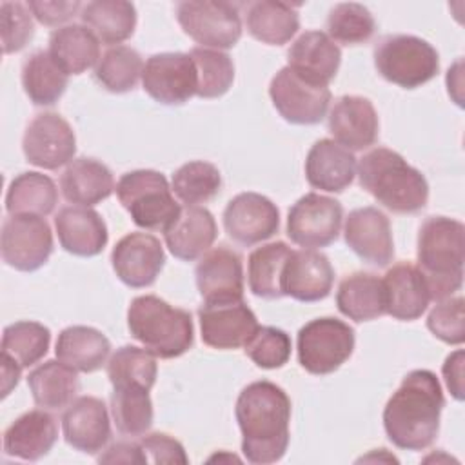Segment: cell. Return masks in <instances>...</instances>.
Instances as JSON below:
<instances>
[{"mask_svg":"<svg viewBox=\"0 0 465 465\" xmlns=\"http://www.w3.org/2000/svg\"><path fill=\"white\" fill-rule=\"evenodd\" d=\"M234 416L242 432V452L256 465L276 463L289 447L291 400L272 381L260 380L242 389Z\"/></svg>","mask_w":465,"mask_h":465,"instance_id":"6da1fadb","label":"cell"},{"mask_svg":"<svg viewBox=\"0 0 465 465\" xmlns=\"http://www.w3.org/2000/svg\"><path fill=\"white\" fill-rule=\"evenodd\" d=\"M445 407L441 385L427 369L411 371L383 409V429L392 445L403 450H423L440 432Z\"/></svg>","mask_w":465,"mask_h":465,"instance_id":"7a4b0ae2","label":"cell"},{"mask_svg":"<svg viewBox=\"0 0 465 465\" xmlns=\"http://www.w3.org/2000/svg\"><path fill=\"white\" fill-rule=\"evenodd\" d=\"M356 174L360 185L392 213L412 214L427 205L425 176L392 149L376 147L365 153L358 162Z\"/></svg>","mask_w":465,"mask_h":465,"instance_id":"3957f363","label":"cell"},{"mask_svg":"<svg viewBox=\"0 0 465 465\" xmlns=\"http://www.w3.org/2000/svg\"><path fill=\"white\" fill-rule=\"evenodd\" d=\"M418 269L430 300H443L461 289L465 227L447 216H429L418 232Z\"/></svg>","mask_w":465,"mask_h":465,"instance_id":"277c9868","label":"cell"},{"mask_svg":"<svg viewBox=\"0 0 465 465\" xmlns=\"http://www.w3.org/2000/svg\"><path fill=\"white\" fill-rule=\"evenodd\" d=\"M127 329L156 358L185 354L194 341L191 312L173 307L154 294L136 296L127 309Z\"/></svg>","mask_w":465,"mask_h":465,"instance_id":"5b68a950","label":"cell"},{"mask_svg":"<svg viewBox=\"0 0 465 465\" xmlns=\"http://www.w3.org/2000/svg\"><path fill=\"white\" fill-rule=\"evenodd\" d=\"M116 196L131 220L149 231H165L180 213L167 178L153 169H136L122 174Z\"/></svg>","mask_w":465,"mask_h":465,"instance_id":"8992f818","label":"cell"},{"mask_svg":"<svg viewBox=\"0 0 465 465\" xmlns=\"http://www.w3.org/2000/svg\"><path fill=\"white\" fill-rule=\"evenodd\" d=\"M372 54L378 73L403 89L421 87L440 69L438 51L414 35H387L376 44Z\"/></svg>","mask_w":465,"mask_h":465,"instance_id":"52a82bcc","label":"cell"},{"mask_svg":"<svg viewBox=\"0 0 465 465\" xmlns=\"http://www.w3.org/2000/svg\"><path fill=\"white\" fill-rule=\"evenodd\" d=\"M354 329L331 316L316 318L298 331V361L316 376L340 369L354 351Z\"/></svg>","mask_w":465,"mask_h":465,"instance_id":"ba28073f","label":"cell"},{"mask_svg":"<svg viewBox=\"0 0 465 465\" xmlns=\"http://www.w3.org/2000/svg\"><path fill=\"white\" fill-rule=\"evenodd\" d=\"M183 33L207 49H231L242 36L238 5L213 0H183L174 5Z\"/></svg>","mask_w":465,"mask_h":465,"instance_id":"9c48e42d","label":"cell"},{"mask_svg":"<svg viewBox=\"0 0 465 465\" xmlns=\"http://www.w3.org/2000/svg\"><path fill=\"white\" fill-rule=\"evenodd\" d=\"M2 260L22 272L40 269L53 252V232L44 216L11 214L2 223Z\"/></svg>","mask_w":465,"mask_h":465,"instance_id":"30bf717a","label":"cell"},{"mask_svg":"<svg viewBox=\"0 0 465 465\" xmlns=\"http://www.w3.org/2000/svg\"><path fill=\"white\" fill-rule=\"evenodd\" d=\"M343 207L338 200L307 193L289 209L287 236L303 249H318L331 245L341 229Z\"/></svg>","mask_w":465,"mask_h":465,"instance_id":"8fae6325","label":"cell"},{"mask_svg":"<svg viewBox=\"0 0 465 465\" xmlns=\"http://www.w3.org/2000/svg\"><path fill=\"white\" fill-rule=\"evenodd\" d=\"M269 96L280 116L296 125L320 124L327 114L331 102L327 85L307 82L287 65L272 76Z\"/></svg>","mask_w":465,"mask_h":465,"instance_id":"7c38bea8","label":"cell"},{"mask_svg":"<svg viewBox=\"0 0 465 465\" xmlns=\"http://www.w3.org/2000/svg\"><path fill=\"white\" fill-rule=\"evenodd\" d=\"M196 67L189 53H156L142 71L143 91L158 104L182 105L196 94Z\"/></svg>","mask_w":465,"mask_h":465,"instance_id":"4fadbf2b","label":"cell"},{"mask_svg":"<svg viewBox=\"0 0 465 465\" xmlns=\"http://www.w3.org/2000/svg\"><path fill=\"white\" fill-rule=\"evenodd\" d=\"M22 151L31 165L54 171L73 162L76 136L69 122L58 113H40L25 127Z\"/></svg>","mask_w":465,"mask_h":465,"instance_id":"5bb4252c","label":"cell"},{"mask_svg":"<svg viewBox=\"0 0 465 465\" xmlns=\"http://www.w3.org/2000/svg\"><path fill=\"white\" fill-rule=\"evenodd\" d=\"M198 320L203 343L220 351L243 347L260 327L243 300L203 302L198 309Z\"/></svg>","mask_w":465,"mask_h":465,"instance_id":"9a60e30c","label":"cell"},{"mask_svg":"<svg viewBox=\"0 0 465 465\" xmlns=\"http://www.w3.org/2000/svg\"><path fill=\"white\" fill-rule=\"evenodd\" d=\"M223 227L236 243L251 247L278 232L280 211L263 194L240 193L223 209Z\"/></svg>","mask_w":465,"mask_h":465,"instance_id":"2e32d148","label":"cell"},{"mask_svg":"<svg viewBox=\"0 0 465 465\" xmlns=\"http://www.w3.org/2000/svg\"><path fill=\"white\" fill-rule=\"evenodd\" d=\"M111 263L122 283L133 289H143L156 282L165 263V252L156 236L149 232H129L113 247Z\"/></svg>","mask_w":465,"mask_h":465,"instance_id":"e0dca14e","label":"cell"},{"mask_svg":"<svg viewBox=\"0 0 465 465\" xmlns=\"http://www.w3.org/2000/svg\"><path fill=\"white\" fill-rule=\"evenodd\" d=\"M343 238L351 251L369 265L385 267L394 258L391 222L378 207H360L349 213Z\"/></svg>","mask_w":465,"mask_h":465,"instance_id":"ac0fdd59","label":"cell"},{"mask_svg":"<svg viewBox=\"0 0 465 465\" xmlns=\"http://www.w3.org/2000/svg\"><path fill=\"white\" fill-rule=\"evenodd\" d=\"M194 276L203 302L243 300L242 256L227 245L209 249L196 263Z\"/></svg>","mask_w":465,"mask_h":465,"instance_id":"d6986e66","label":"cell"},{"mask_svg":"<svg viewBox=\"0 0 465 465\" xmlns=\"http://www.w3.org/2000/svg\"><path fill=\"white\" fill-rule=\"evenodd\" d=\"M64 440L73 449L96 454L104 450L111 438V423L105 403L96 396L73 400L62 416Z\"/></svg>","mask_w":465,"mask_h":465,"instance_id":"ffe728a7","label":"cell"},{"mask_svg":"<svg viewBox=\"0 0 465 465\" xmlns=\"http://www.w3.org/2000/svg\"><path fill=\"white\" fill-rule=\"evenodd\" d=\"M334 283V269L329 258L316 249L292 251L282 276L283 296L298 302H320L329 296Z\"/></svg>","mask_w":465,"mask_h":465,"instance_id":"44dd1931","label":"cell"},{"mask_svg":"<svg viewBox=\"0 0 465 465\" xmlns=\"http://www.w3.org/2000/svg\"><path fill=\"white\" fill-rule=\"evenodd\" d=\"M380 120L369 98L340 96L329 111V133L349 151H361L378 140Z\"/></svg>","mask_w":465,"mask_h":465,"instance_id":"7402d4cb","label":"cell"},{"mask_svg":"<svg viewBox=\"0 0 465 465\" xmlns=\"http://www.w3.org/2000/svg\"><path fill=\"white\" fill-rule=\"evenodd\" d=\"M341 62V51L327 33L305 31L287 51V67L298 76L318 85H329Z\"/></svg>","mask_w":465,"mask_h":465,"instance_id":"603a6c76","label":"cell"},{"mask_svg":"<svg viewBox=\"0 0 465 465\" xmlns=\"http://www.w3.org/2000/svg\"><path fill=\"white\" fill-rule=\"evenodd\" d=\"M54 229L62 249L82 258L100 254L109 240L104 218L84 205L62 207L54 216Z\"/></svg>","mask_w":465,"mask_h":465,"instance_id":"cb8c5ba5","label":"cell"},{"mask_svg":"<svg viewBox=\"0 0 465 465\" xmlns=\"http://www.w3.org/2000/svg\"><path fill=\"white\" fill-rule=\"evenodd\" d=\"M218 236L213 213L200 205H185L180 209L173 223L163 231L165 245L171 254L183 262L202 258Z\"/></svg>","mask_w":465,"mask_h":465,"instance_id":"d4e9b609","label":"cell"},{"mask_svg":"<svg viewBox=\"0 0 465 465\" xmlns=\"http://www.w3.org/2000/svg\"><path fill=\"white\" fill-rule=\"evenodd\" d=\"M356 176V158L331 138H322L312 143L305 158V178L311 187L341 193Z\"/></svg>","mask_w":465,"mask_h":465,"instance_id":"484cf974","label":"cell"},{"mask_svg":"<svg viewBox=\"0 0 465 465\" xmlns=\"http://www.w3.org/2000/svg\"><path fill=\"white\" fill-rule=\"evenodd\" d=\"M56 440V420L45 409H33L4 430V452L25 461H38L49 454Z\"/></svg>","mask_w":465,"mask_h":465,"instance_id":"4316f807","label":"cell"},{"mask_svg":"<svg viewBox=\"0 0 465 465\" xmlns=\"http://www.w3.org/2000/svg\"><path fill=\"white\" fill-rule=\"evenodd\" d=\"M387 314L401 322L418 320L429 307L430 294L421 271L411 262L392 265L383 278Z\"/></svg>","mask_w":465,"mask_h":465,"instance_id":"83f0119b","label":"cell"},{"mask_svg":"<svg viewBox=\"0 0 465 465\" xmlns=\"http://www.w3.org/2000/svg\"><path fill=\"white\" fill-rule=\"evenodd\" d=\"M60 189L67 202L91 207L113 194L114 178L105 163L80 156L67 163L60 176Z\"/></svg>","mask_w":465,"mask_h":465,"instance_id":"f1b7e54d","label":"cell"},{"mask_svg":"<svg viewBox=\"0 0 465 465\" xmlns=\"http://www.w3.org/2000/svg\"><path fill=\"white\" fill-rule=\"evenodd\" d=\"M338 311L354 322H371L387 314L383 280L372 272L347 274L336 291Z\"/></svg>","mask_w":465,"mask_h":465,"instance_id":"f546056e","label":"cell"},{"mask_svg":"<svg viewBox=\"0 0 465 465\" xmlns=\"http://www.w3.org/2000/svg\"><path fill=\"white\" fill-rule=\"evenodd\" d=\"M245 27L262 44L283 45L300 29L298 7L272 0L249 2L245 4Z\"/></svg>","mask_w":465,"mask_h":465,"instance_id":"4dcf8cb0","label":"cell"},{"mask_svg":"<svg viewBox=\"0 0 465 465\" xmlns=\"http://www.w3.org/2000/svg\"><path fill=\"white\" fill-rule=\"evenodd\" d=\"M54 352L62 363L76 372H94L107 361L111 341L94 327L71 325L58 334Z\"/></svg>","mask_w":465,"mask_h":465,"instance_id":"1f68e13d","label":"cell"},{"mask_svg":"<svg viewBox=\"0 0 465 465\" xmlns=\"http://www.w3.org/2000/svg\"><path fill=\"white\" fill-rule=\"evenodd\" d=\"M47 51L67 74H82L98 64L100 40L84 24H69L51 33Z\"/></svg>","mask_w":465,"mask_h":465,"instance_id":"d6a6232c","label":"cell"},{"mask_svg":"<svg viewBox=\"0 0 465 465\" xmlns=\"http://www.w3.org/2000/svg\"><path fill=\"white\" fill-rule=\"evenodd\" d=\"M27 385L38 407L58 411L74 400L80 381L74 369L60 360H47L29 372Z\"/></svg>","mask_w":465,"mask_h":465,"instance_id":"836d02e7","label":"cell"},{"mask_svg":"<svg viewBox=\"0 0 465 465\" xmlns=\"http://www.w3.org/2000/svg\"><path fill=\"white\" fill-rule=\"evenodd\" d=\"M80 18L85 27L105 45H116L133 36L136 27V9L125 0L87 2Z\"/></svg>","mask_w":465,"mask_h":465,"instance_id":"e575fe53","label":"cell"},{"mask_svg":"<svg viewBox=\"0 0 465 465\" xmlns=\"http://www.w3.org/2000/svg\"><path fill=\"white\" fill-rule=\"evenodd\" d=\"M67 82L69 74L45 49L31 53L22 64V87L35 105H54L65 93Z\"/></svg>","mask_w":465,"mask_h":465,"instance_id":"d590c367","label":"cell"},{"mask_svg":"<svg viewBox=\"0 0 465 465\" xmlns=\"http://www.w3.org/2000/svg\"><path fill=\"white\" fill-rule=\"evenodd\" d=\"M58 203L54 182L42 173L25 171L13 178L5 193V209L9 214L47 216Z\"/></svg>","mask_w":465,"mask_h":465,"instance_id":"8d00e7d4","label":"cell"},{"mask_svg":"<svg viewBox=\"0 0 465 465\" xmlns=\"http://www.w3.org/2000/svg\"><path fill=\"white\" fill-rule=\"evenodd\" d=\"M292 249L285 242H271L249 254L247 280L254 296L276 300L283 296L282 276Z\"/></svg>","mask_w":465,"mask_h":465,"instance_id":"74e56055","label":"cell"},{"mask_svg":"<svg viewBox=\"0 0 465 465\" xmlns=\"http://www.w3.org/2000/svg\"><path fill=\"white\" fill-rule=\"evenodd\" d=\"M143 60L140 53L129 45L109 47L94 65V80L109 93H129L142 78Z\"/></svg>","mask_w":465,"mask_h":465,"instance_id":"f35d334b","label":"cell"},{"mask_svg":"<svg viewBox=\"0 0 465 465\" xmlns=\"http://www.w3.org/2000/svg\"><path fill=\"white\" fill-rule=\"evenodd\" d=\"M51 331L31 320L7 325L2 332V356L15 361L22 369L38 363L49 349Z\"/></svg>","mask_w":465,"mask_h":465,"instance_id":"ab89813d","label":"cell"},{"mask_svg":"<svg viewBox=\"0 0 465 465\" xmlns=\"http://www.w3.org/2000/svg\"><path fill=\"white\" fill-rule=\"evenodd\" d=\"M158 374L156 356L134 345H124L107 361V376L113 387H140L151 391Z\"/></svg>","mask_w":465,"mask_h":465,"instance_id":"60d3db41","label":"cell"},{"mask_svg":"<svg viewBox=\"0 0 465 465\" xmlns=\"http://www.w3.org/2000/svg\"><path fill=\"white\" fill-rule=\"evenodd\" d=\"M111 416L120 434H145L153 425V401L149 391L140 387H113Z\"/></svg>","mask_w":465,"mask_h":465,"instance_id":"b9f144b4","label":"cell"},{"mask_svg":"<svg viewBox=\"0 0 465 465\" xmlns=\"http://www.w3.org/2000/svg\"><path fill=\"white\" fill-rule=\"evenodd\" d=\"M171 189L185 205L205 203L220 193L222 174L214 163L205 160H193L174 171Z\"/></svg>","mask_w":465,"mask_h":465,"instance_id":"7bdbcfd3","label":"cell"},{"mask_svg":"<svg viewBox=\"0 0 465 465\" xmlns=\"http://www.w3.org/2000/svg\"><path fill=\"white\" fill-rule=\"evenodd\" d=\"M189 56L196 67V96L198 98H220L223 96L234 80V64L223 51L194 47Z\"/></svg>","mask_w":465,"mask_h":465,"instance_id":"ee69618b","label":"cell"},{"mask_svg":"<svg viewBox=\"0 0 465 465\" xmlns=\"http://www.w3.org/2000/svg\"><path fill=\"white\" fill-rule=\"evenodd\" d=\"M376 22L371 11L354 2L336 4L327 16V36L334 44L358 45L372 38Z\"/></svg>","mask_w":465,"mask_h":465,"instance_id":"f6af8a7d","label":"cell"},{"mask_svg":"<svg viewBox=\"0 0 465 465\" xmlns=\"http://www.w3.org/2000/svg\"><path fill=\"white\" fill-rule=\"evenodd\" d=\"M245 354L262 369H280L291 358V338L285 331L271 325H262L243 345Z\"/></svg>","mask_w":465,"mask_h":465,"instance_id":"bcb514c9","label":"cell"},{"mask_svg":"<svg viewBox=\"0 0 465 465\" xmlns=\"http://www.w3.org/2000/svg\"><path fill=\"white\" fill-rule=\"evenodd\" d=\"M461 296L438 300L427 316V329L443 343L461 345L465 340V311Z\"/></svg>","mask_w":465,"mask_h":465,"instance_id":"7dc6e473","label":"cell"},{"mask_svg":"<svg viewBox=\"0 0 465 465\" xmlns=\"http://www.w3.org/2000/svg\"><path fill=\"white\" fill-rule=\"evenodd\" d=\"M0 33L5 54L16 53L31 42L35 35V24L27 4L7 0L0 4Z\"/></svg>","mask_w":465,"mask_h":465,"instance_id":"c3c4849f","label":"cell"},{"mask_svg":"<svg viewBox=\"0 0 465 465\" xmlns=\"http://www.w3.org/2000/svg\"><path fill=\"white\" fill-rule=\"evenodd\" d=\"M140 445L147 456V461L182 465L189 461L183 445L165 432H151L140 440Z\"/></svg>","mask_w":465,"mask_h":465,"instance_id":"681fc988","label":"cell"},{"mask_svg":"<svg viewBox=\"0 0 465 465\" xmlns=\"http://www.w3.org/2000/svg\"><path fill=\"white\" fill-rule=\"evenodd\" d=\"M29 11L42 25H60L69 22L73 16L80 15L82 4L80 2H47V0H29L27 2Z\"/></svg>","mask_w":465,"mask_h":465,"instance_id":"f907efd6","label":"cell"},{"mask_svg":"<svg viewBox=\"0 0 465 465\" xmlns=\"http://www.w3.org/2000/svg\"><path fill=\"white\" fill-rule=\"evenodd\" d=\"M100 463H147V456L140 443L116 441L104 454L98 456Z\"/></svg>","mask_w":465,"mask_h":465,"instance_id":"816d5d0a","label":"cell"},{"mask_svg":"<svg viewBox=\"0 0 465 465\" xmlns=\"http://www.w3.org/2000/svg\"><path fill=\"white\" fill-rule=\"evenodd\" d=\"M463 363H465V352L461 349H458L445 358V363L441 367L445 385H447L449 392L458 401L463 400V391H465L463 389Z\"/></svg>","mask_w":465,"mask_h":465,"instance_id":"f5cc1de1","label":"cell"},{"mask_svg":"<svg viewBox=\"0 0 465 465\" xmlns=\"http://www.w3.org/2000/svg\"><path fill=\"white\" fill-rule=\"evenodd\" d=\"M22 367L2 356V396L5 398L13 387L18 385Z\"/></svg>","mask_w":465,"mask_h":465,"instance_id":"db71d44e","label":"cell"}]
</instances>
